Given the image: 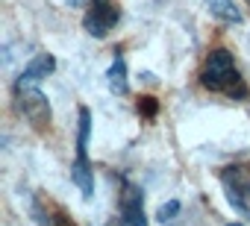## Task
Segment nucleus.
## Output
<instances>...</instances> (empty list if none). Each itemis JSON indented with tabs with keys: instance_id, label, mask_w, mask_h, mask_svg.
<instances>
[{
	"instance_id": "f8f14e48",
	"label": "nucleus",
	"mask_w": 250,
	"mask_h": 226,
	"mask_svg": "<svg viewBox=\"0 0 250 226\" xmlns=\"http://www.w3.org/2000/svg\"><path fill=\"white\" fill-rule=\"evenodd\" d=\"M68 3H71V6H83V9H88L94 0H68Z\"/></svg>"
},
{
	"instance_id": "39448f33",
	"label": "nucleus",
	"mask_w": 250,
	"mask_h": 226,
	"mask_svg": "<svg viewBox=\"0 0 250 226\" xmlns=\"http://www.w3.org/2000/svg\"><path fill=\"white\" fill-rule=\"evenodd\" d=\"M121 21V6L112 3V0H94L85 12V33L94 36V38H103L109 36V30H115V24Z\"/></svg>"
},
{
	"instance_id": "20e7f679",
	"label": "nucleus",
	"mask_w": 250,
	"mask_h": 226,
	"mask_svg": "<svg viewBox=\"0 0 250 226\" xmlns=\"http://www.w3.org/2000/svg\"><path fill=\"white\" fill-rule=\"evenodd\" d=\"M118 211H121V220L118 226H147V214H145V191L124 179L121 185V203H118Z\"/></svg>"
},
{
	"instance_id": "9d476101",
	"label": "nucleus",
	"mask_w": 250,
	"mask_h": 226,
	"mask_svg": "<svg viewBox=\"0 0 250 226\" xmlns=\"http://www.w3.org/2000/svg\"><path fill=\"white\" fill-rule=\"evenodd\" d=\"M180 214V200H168L165 206H159V211H156V217L165 223V220H174Z\"/></svg>"
},
{
	"instance_id": "423d86ee",
	"label": "nucleus",
	"mask_w": 250,
	"mask_h": 226,
	"mask_svg": "<svg viewBox=\"0 0 250 226\" xmlns=\"http://www.w3.org/2000/svg\"><path fill=\"white\" fill-rule=\"evenodd\" d=\"M71 182L80 188V194L85 200H91V194H94V170H91L88 153H83V150H77V159L71 165Z\"/></svg>"
},
{
	"instance_id": "f03ea898",
	"label": "nucleus",
	"mask_w": 250,
	"mask_h": 226,
	"mask_svg": "<svg viewBox=\"0 0 250 226\" xmlns=\"http://www.w3.org/2000/svg\"><path fill=\"white\" fill-rule=\"evenodd\" d=\"M15 109L33 127H47L50 118H53L47 94L42 88H36V85H15Z\"/></svg>"
},
{
	"instance_id": "9b49d317",
	"label": "nucleus",
	"mask_w": 250,
	"mask_h": 226,
	"mask_svg": "<svg viewBox=\"0 0 250 226\" xmlns=\"http://www.w3.org/2000/svg\"><path fill=\"white\" fill-rule=\"evenodd\" d=\"M156 109H159L156 97H142V100H139V112H142L145 118H153V115H156Z\"/></svg>"
},
{
	"instance_id": "7ed1b4c3",
	"label": "nucleus",
	"mask_w": 250,
	"mask_h": 226,
	"mask_svg": "<svg viewBox=\"0 0 250 226\" xmlns=\"http://www.w3.org/2000/svg\"><path fill=\"white\" fill-rule=\"evenodd\" d=\"M221 188L227 194V203L238 214H250V170L241 165H229L221 170Z\"/></svg>"
},
{
	"instance_id": "ddd939ff",
	"label": "nucleus",
	"mask_w": 250,
	"mask_h": 226,
	"mask_svg": "<svg viewBox=\"0 0 250 226\" xmlns=\"http://www.w3.org/2000/svg\"><path fill=\"white\" fill-rule=\"evenodd\" d=\"M227 226H244V223H227Z\"/></svg>"
},
{
	"instance_id": "f257e3e1",
	"label": "nucleus",
	"mask_w": 250,
	"mask_h": 226,
	"mask_svg": "<svg viewBox=\"0 0 250 226\" xmlns=\"http://www.w3.org/2000/svg\"><path fill=\"white\" fill-rule=\"evenodd\" d=\"M200 85L209 88V91H218V94H227L232 100H244L247 97V85L235 68V59L229 50L218 47L206 56V65L200 71Z\"/></svg>"
},
{
	"instance_id": "6e6552de",
	"label": "nucleus",
	"mask_w": 250,
	"mask_h": 226,
	"mask_svg": "<svg viewBox=\"0 0 250 226\" xmlns=\"http://www.w3.org/2000/svg\"><path fill=\"white\" fill-rule=\"evenodd\" d=\"M106 85L112 94L124 97V94H130V76H127V62H124V56H115L109 71H106Z\"/></svg>"
},
{
	"instance_id": "0eeeda50",
	"label": "nucleus",
	"mask_w": 250,
	"mask_h": 226,
	"mask_svg": "<svg viewBox=\"0 0 250 226\" xmlns=\"http://www.w3.org/2000/svg\"><path fill=\"white\" fill-rule=\"evenodd\" d=\"M53 71H56V59H53V53H39V56L30 59V65L21 71V76H18L15 85H36L39 79L50 76Z\"/></svg>"
},
{
	"instance_id": "1a4fd4ad",
	"label": "nucleus",
	"mask_w": 250,
	"mask_h": 226,
	"mask_svg": "<svg viewBox=\"0 0 250 226\" xmlns=\"http://www.w3.org/2000/svg\"><path fill=\"white\" fill-rule=\"evenodd\" d=\"M203 3H206L209 15L218 18V21H224V24H241L244 21L241 9L235 6V0H203Z\"/></svg>"
}]
</instances>
